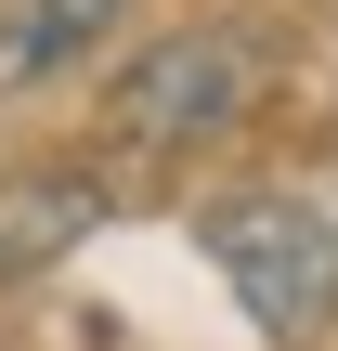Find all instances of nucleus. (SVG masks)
<instances>
[{"label": "nucleus", "mask_w": 338, "mask_h": 351, "mask_svg": "<svg viewBox=\"0 0 338 351\" xmlns=\"http://www.w3.org/2000/svg\"><path fill=\"white\" fill-rule=\"evenodd\" d=\"M261 78H274V52L248 26H169V39H143L104 78V130L130 156H195V143H221L261 104Z\"/></svg>", "instance_id": "1"}, {"label": "nucleus", "mask_w": 338, "mask_h": 351, "mask_svg": "<svg viewBox=\"0 0 338 351\" xmlns=\"http://www.w3.org/2000/svg\"><path fill=\"white\" fill-rule=\"evenodd\" d=\"M195 247H208V274L234 287V313L261 326V339H326L338 326V221L313 195H221L208 221H195Z\"/></svg>", "instance_id": "2"}, {"label": "nucleus", "mask_w": 338, "mask_h": 351, "mask_svg": "<svg viewBox=\"0 0 338 351\" xmlns=\"http://www.w3.org/2000/svg\"><path fill=\"white\" fill-rule=\"evenodd\" d=\"M130 0H0V91H39V78H78L104 52Z\"/></svg>", "instance_id": "3"}]
</instances>
